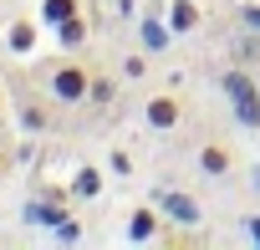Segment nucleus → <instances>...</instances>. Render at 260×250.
Here are the masks:
<instances>
[{
  "label": "nucleus",
  "mask_w": 260,
  "mask_h": 250,
  "mask_svg": "<svg viewBox=\"0 0 260 250\" xmlns=\"http://www.w3.org/2000/svg\"><path fill=\"white\" fill-rule=\"evenodd\" d=\"M87 87H92V77H87L82 61H56V67L46 72L51 102H87Z\"/></svg>",
  "instance_id": "1"
},
{
  "label": "nucleus",
  "mask_w": 260,
  "mask_h": 250,
  "mask_svg": "<svg viewBox=\"0 0 260 250\" xmlns=\"http://www.w3.org/2000/svg\"><path fill=\"white\" fill-rule=\"evenodd\" d=\"M143 122H148L153 133L179 128V122H184V97H179V92H153V97L143 102Z\"/></svg>",
  "instance_id": "2"
},
{
  "label": "nucleus",
  "mask_w": 260,
  "mask_h": 250,
  "mask_svg": "<svg viewBox=\"0 0 260 250\" xmlns=\"http://www.w3.org/2000/svg\"><path fill=\"white\" fill-rule=\"evenodd\" d=\"M224 87H230V97H235V112H240L245 122H260V82H250L245 72H230Z\"/></svg>",
  "instance_id": "3"
},
{
  "label": "nucleus",
  "mask_w": 260,
  "mask_h": 250,
  "mask_svg": "<svg viewBox=\"0 0 260 250\" xmlns=\"http://www.w3.org/2000/svg\"><path fill=\"white\" fill-rule=\"evenodd\" d=\"M230 169H235V153H230V143H219V138L199 143V174H204V179H224Z\"/></svg>",
  "instance_id": "4"
},
{
  "label": "nucleus",
  "mask_w": 260,
  "mask_h": 250,
  "mask_svg": "<svg viewBox=\"0 0 260 250\" xmlns=\"http://www.w3.org/2000/svg\"><path fill=\"white\" fill-rule=\"evenodd\" d=\"M72 16H82V0H41V21L61 26V21H72Z\"/></svg>",
  "instance_id": "5"
},
{
  "label": "nucleus",
  "mask_w": 260,
  "mask_h": 250,
  "mask_svg": "<svg viewBox=\"0 0 260 250\" xmlns=\"http://www.w3.org/2000/svg\"><path fill=\"white\" fill-rule=\"evenodd\" d=\"M169 26L174 31H194L199 26V6H194V0H174V6H169Z\"/></svg>",
  "instance_id": "6"
},
{
  "label": "nucleus",
  "mask_w": 260,
  "mask_h": 250,
  "mask_svg": "<svg viewBox=\"0 0 260 250\" xmlns=\"http://www.w3.org/2000/svg\"><path fill=\"white\" fill-rule=\"evenodd\" d=\"M127 235H133V240H153V235H158V214H153V209H133Z\"/></svg>",
  "instance_id": "7"
},
{
  "label": "nucleus",
  "mask_w": 260,
  "mask_h": 250,
  "mask_svg": "<svg viewBox=\"0 0 260 250\" xmlns=\"http://www.w3.org/2000/svg\"><path fill=\"white\" fill-rule=\"evenodd\" d=\"M56 36H61V46H82V41H87V21H82V16H72V21H61V26H56Z\"/></svg>",
  "instance_id": "8"
},
{
  "label": "nucleus",
  "mask_w": 260,
  "mask_h": 250,
  "mask_svg": "<svg viewBox=\"0 0 260 250\" xmlns=\"http://www.w3.org/2000/svg\"><path fill=\"white\" fill-rule=\"evenodd\" d=\"M11 46H16V51H31V46H36V26H31V21H16V26H11Z\"/></svg>",
  "instance_id": "9"
},
{
  "label": "nucleus",
  "mask_w": 260,
  "mask_h": 250,
  "mask_svg": "<svg viewBox=\"0 0 260 250\" xmlns=\"http://www.w3.org/2000/svg\"><path fill=\"white\" fill-rule=\"evenodd\" d=\"M72 189H77V194H82V199H92V194H102V174H97V169H82V174H77V184H72Z\"/></svg>",
  "instance_id": "10"
},
{
  "label": "nucleus",
  "mask_w": 260,
  "mask_h": 250,
  "mask_svg": "<svg viewBox=\"0 0 260 250\" xmlns=\"http://www.w3.org/2000/svg\"><path fill=\"white\" fill-rule=\"evenodd\" d=\"M87 97H92V102H112V82H107V77H92Z\"/></svg>",
  "instance_id": "11"
},
{
  "label": "nucleus",
  "mask_w": 260,
  "mask_h": 250,
  "mask_svg": "<svg viewBox=\"0 0 260 250\" xmlns=\"http://www.w3.org/2000/svg\"><path fill=\"white\" fill-rule=\"evenodd\" d=\"M169 209H174L179 220H194V214H199V209H194V199H184V194H174V199H169Z\"/></svg>",
  "instance_id": "12"
},
{
  "label": "nucleus",
  "mask_w": 260,
  "mask_h": 250,
  "mask_svg": "<svg viewBox=\"0 0 260 250\" xmlns=\"http://www.w3.org/2000/svg\"><path fill=\"white\" fill-rule=\"evenodd\" d=\"M122 72H127V77H143V72H148V56H143V51H138V56H127Z\"/></svg>",
  "instance_id": "13"
},
{
  "label": "nucleus",
  "mask_w": 260,
  "mask_h": 250,
  "mask_svg": "<svg viewBox=\"0 0 260 250\" xmlns=\"http://www.w3.org/2000/svg\"><path fill=\"white\" fill-rule=\"evenodd\" d=\"M21 117H26V128H46V107H21Z\"/></svg>",
  "instance_id": "14"
},
{
  "label": "nucleus",
  "mask_w": 260,
  "mask_h": 250,
  "mask_svg": "<svg viewBox=\"0 0 260 250\" xmlns=\"http://www.w3.org/2000/svg\"><path fill=\"white\" fill-rule=\"evenodd\" d=\"M245 225H250V235H255V240H260V220H245Z\"/></svg>",
  "instance_id": "15"
},
{
  "label": "nucleus",
  "mask_w": 260,
  "mask_h": 250,
  "mask_svg": "<svg viewBox=\"0 0 260 250\" xmlns=\"http://www.w3.org/2000/svg\"><path fill=\"white\" fill-rule=\"evenodd\" d=\"M0 184H6V153H0Z\"/></svg>",
  "instance_id": "16"
},
{
  "label": "nucleus",
  "mask_w": 260,
  "mask_h": 250,
  "mask_svg": "<svg viewBox=\"0 0 260 250\" xmlns=\"http://www.w3.org/2000/svg\"><path fill=\"white\" fill-rule=\"evenodd\" d=\"M0 117H6V97H0Z\"/></svg>",
  "instance_id": "17"
},
{
  "label": "nucleus",
  "mask_w": 260,
  "mask_h": 250,
  "mask_svg": "<svg viewBox=\"0 0 260 250\" xmlns=\"http://www.w3.org/2000/svg\"><path fill=\"white\" fill-rule=\"evenodd\" d=\"M255 189H260V174H255Z\"/></svg>",
  "instance_id": "18"
},
{
  "label": "nucleus",
  "mask_w": 260,
  "mask_h": 250,
  "mask_svg": "<svg viewBox=\"0 0 260 250\" xmlns=\"http://www.w3.org/2000/svg\"><path fill=\"white\" fill-rule=\"evenodd\" d=\"M255 82H260V72H255Z\"/></svg>",
  "instance_id": "19"
}]
</instances>
